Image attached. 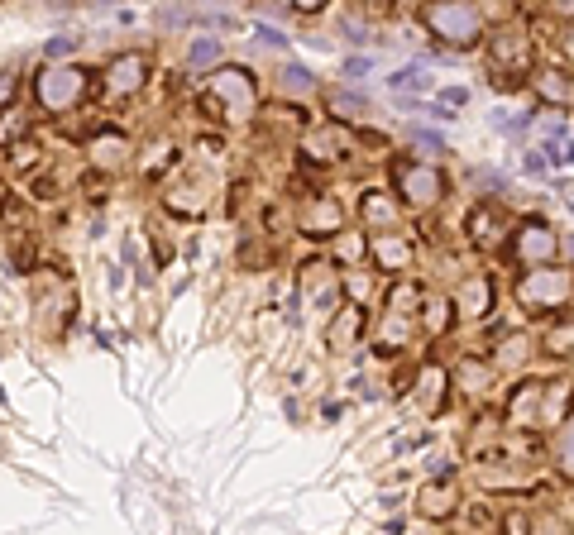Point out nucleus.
Masks as SVG:
<instances>
[{
  "label": "nucleus",
  "instance_id": "nucleus-1",
  "mask_svg": "<svg viewBox=\"0 0 574 535\" xmlns=\"http://www.w3.org/2000/svg\"><path fill=\"white\" fill-rule=\"evenodd\" d=\"M82 91H87V77L77 72V67H48L44 82H39V96H44L48 110H67L82 101Z\"/></svg>",
  "mask_w": 574,
  "mask_h": 535
},
{
  "label": "nucleus",
  "instance_id": "nucleus-7",
  "mask_svg": "<svg viewBox=\"0 0 574 535\" xmlns=\"http://www.w3.org/2000/svg\"><path fill=\"white\" fill-rule=\"evenodd\" d=\"M139 77H144V63H139V58H120V63L111 67V86H115V91L139 86Z\"/></svg>",
  "mask_w": 574,
  "mask_h": 535
},
{
  "label": "nucleus",
  "instance_id": "nucleus-6",
  "mask_svg": "<svg viewBox=\"0 0 574 535\" xmlns=\"http://www.w3.org/2000/svg\"><path fill=\"white\" fill-rule=\"evenodd\" d=\"M517 249H522V258H546V254H555V235L541 230V225H531L527 235L517 239Z\"/></svg>",
  "mask_w": 574,
  "mask_h": 535
},
{
  "label": "nucleus",
  "instance_id": "nucleus-9",
  "mask_svg": "<svg viewBox=\"0 0 574 535\" xmlns=\"http://www.w3.org/2000/svg\"><path fill=\"white\" fill-rule=\"evenodd\" d=\"M450 502H455L450 488H426V497H421V507H426L431 516H445V512H450Z\"/></svg>",
  "mask_w": 574,
  "mask_h": 535
},
{
  "label": "nucleus",
  "instance_id": "nucleus-10",
  "mask_svg": "<svg viewBox=\"0 0 574 535\" xmlns=\"http://www.w3.org/2000/svg\"><path fill=\"white\" fill-rule=\"evenodd\" d=\"M364 206H369V220H374V225H388V220H393V206L383 201V192H369Z\"/></svg>",
  "mask_w": 574,
  "mask_h": 535
},
{
  "label": "nucleus",
  "instance_id": "nucleus-16",
  "mask_svg": "<svg viewBox=\"0 0 574 535\" xmlns=\"http://www.w3.org/2000/svg\"><path fill=\"white\" fill-rule=\"evenodd\" d=\"M0 101H10V77H0Z\"/></svg>",
  "mask_w": 574,
  "mask_h": 535
},
{
  "label": "nucleus",
  "instance_id": "nucleus-4",
  "mask_svg": "<svg viewBox=\"0 0 574 535\" xmlns=\"http://www.w3.org/2000/svg\"><path fill=\"white\" fill-rule=\"evenodd\" d=\"M398 182L407 187V196H412L417 206H426L431 196L441 192V172H436V168H421V163H407V168L398 172Z\"/></svg>",
  "mask_w": 574,
  "mask_h": 535
},
{
  "label": "nucleus",
  "instance_id": "nucleus-2",
  "mask_svg": "<svg viewBox=\"0 0 574 535\" xmlns=\"http://www.w3.org/2000/svg\"><path fill=\"white\" fill-rule=\"evenodd\" d=\"M426 20H431V29L450 43H469L474 34H479V15H474L469 5H431Z\"/></svg>",
  "mask_w": 574,
  "mask_h": 535
},
{
  "label": "nucleus",
  "instance_id": "nucleus-13",
  "mask_svg": "<svg viewBox=\"0 0 574 535\" xmlns=\"http://www.w3.org/2000/svg\"><path fill=\"white\" fill-rule=\"evenodd\" d=\"M283 86H292V91H307L311 77L302 72V67H287V72H283Z\"/></svg>",
  "mask_w": 574,
  "mask_h": 535
},
{
  "label": "nucleus",
  "instance_id": "nucleus-12",
  "mask_svg": "<svg viewBox=\"0 0 574 535\" xmlns=\"http://www.w3.org/2000/svg\"><path fill=\"white\" fill-rule=\"evenodd\" d=\"M378 254L388 258V263H407V244H398V239H378Z\"/></svg>",
  "mask_w": 574,
  "mask_h": 535
},
{
  "label": "nucleus",
  "instance_id": "nucleus-14",
  "mask_svg": "<svg viewBox=\"0 0 574 535\" xmlns=\"http://www.w3.org/2000/svg\"><path fill=\"white\" fill-rule=\"evenodd\" d=\"M331 106H335V110H364V101H354V96H340V91H331Z\"/></svg>",
  "mask_w": 574,
  "mask_h": 535
},
{
  "label": "nucleus",
  "instance_id": "nucleus-11",
  "mask_svg": "<svg viewBox=\"0 0 574 535\" xmlns=\"http://www.w3.org/2000/svg\"><path fill=\"white\" fill-rule=\"evenodd\" d=\"M560 464H565V473H574V421L560 435Z\"/></svg>",
  "mask_w": 574,
  "mask_h": 535
},
{
  "label": "nucleus",
  "instance_id": "nucleus-8",
  "mask_svg": "<svg viewBox=\"0 0 574 535\" xmlns=\"http://www.w3.org/2000/svg\"><path fill=\"white\" fill-rule=\"evenodd\" d=\"M541 96H551V101H574V82L565 72H541Z\"/></svg>",
  "mask_w": 574,
  "mask_h": 535
},
{
  "label": "nucleus",
  "instance_id": "nucleus-5",
  "mask_svg": "<svg viewBox=\"0 0 574 535\" xmlns=\"http://www.w3.org/2000/svg\"><path fill=\"white\" fill-rule=\"evenodd\" d=\"M565 287H570V282L560 278V273H551V268H536V273L522 282V297H527V301H560V297H565Z\"/></svg>",
  "mask_w": 574,
  "mask_h": 535
},
{
  "label": "nucleus",
  "instance_id": "nucleus-15",
  "mask_svg": "<svg viewBox=\"0 0 574 535\" xmlns=\"http://www.w3.org/2000/svg\"><path fill=\"white\" fill-rule=\"evenodd\" d=\"M206 58H216V43H197L192 48V63H206Z\"/></svg>",
  "mask_w": 574,
  "mask_h": 535
},
{
  "label": "nucleus",
  "instance_id": "nucleus-3",
  "mask_svg": "<svg viewBox=\"0 0 574 535\" xmlns=\"http://www.w3.org/2000/svg\"><path fill=\"white\" fill-rule=\"evenodd\" d=\"M211 96L225 101V106H235L230 115H240L244 106H254V82H249L244 72H221V77L211 82Z\"/></svg>",
  "mask_w": 574,
  "mask_h": 535
}]
</instances>
